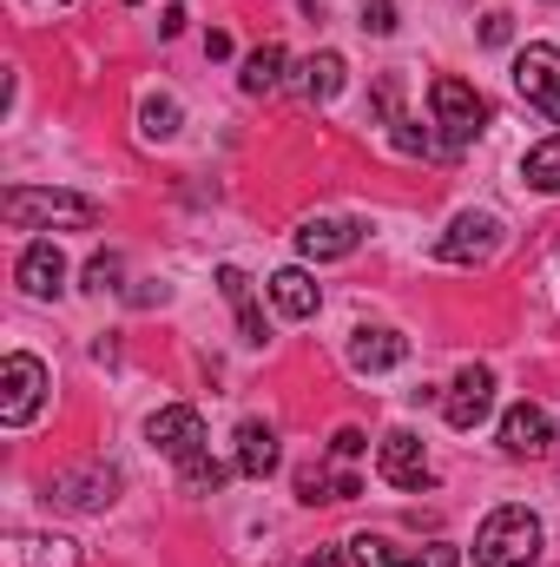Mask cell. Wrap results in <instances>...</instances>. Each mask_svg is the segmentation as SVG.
I'll return each instance as SVG.
<instances>
[{
	"instance_id": "6da1fadb",
	"label": "cell",
	"mask_w": 560,
	"mask_h": 567,
	"mask_svg": "<svg viewBox=\"0 0 560 567\" xmlns=\"http://www.w3.org/2000/svg\"><path fill=\"white\" fill-rule=\"evenodd\" d=\"M541 561V515L508 502L475 528V567H535Z\"/></svg>"
},
{
	"instance_id": "7a4b0ae2",
	"label": "cell",
	"mask_w": 560,
	"mask_h": 567,
	"mask_svg": "<svg viewBox=\"0 0 560 567\" xmlns=\"http://www.w3.org/2000/svg\"><path fill=\"white\" fill-rule=\"evenodd\" d=\"M0 212H7L13 231H40V225H73V231H86V225H100V205H93V198H80V192H33V185H13V192L0 198Z\"/></svg>"
},
{
	"instance_id": "3957f363",
	"label": "cell",
	"mask_w": 560,
	"mask_h": 567,
	"mask_svg": "<svg viewBox=\"0 0 560 567\" xmlns=\"http://www.w3.org/2000/svg\"><path fill=\"white\" fill-rule=\"evenodd\" d=\"M428 113H435V126H442V145H448V152H462V145L488 126V100H481L468 80H455V73H442V80L428 86Z\"/></svg>"
},
{
	"instance_id": "277c9868",
	"label": "cell",
	"mask_w": 560,
	"mask_h": 567,
	"mask_svg": "<svg viewBox=\"0 0 560 567\" xmlns=\"http://www.w3.org/2000/svg\"><path fill=\"white\" fill-rule=\"evenodd\" d=\"M40 403H46V363L40 357H27V350H13L7 363H0V423L20 429L40 416Z\"/></svg>"
},
{
	"instance_id": "5b68a950",
	"label": "cell",
	"mask_w": 560,
	"mask_h": 567,
	"mask_svg": "<svg viewBox=\"0 0 560 567\" xmlns=\"http://www.w3.org/2000/svg\"><path fill=\"white\" fill-rule=\"evenodd\" d=\"M501 238H508V231H501L495 212H462V218L435 238V258H442V265H488V258L501 251Z\"/></svg>"
},
{
	"instance_id": "8992f818",
	"label": "cell",
	"mask_w": 560,
	"mask_h": 567,
	"mask_svg": "<svg viewBox=\"0 0 560 567\" xmlns=\"http://www.w3.org/2000/svg\"><path fill=\"white\" fill-rule=\"evenodd\" d=\"M515 93L560 126V47H521L515 53Z\"/></svg>"
},
{
	"instance_id": "52a82bcc",
	"label": "cell",
	"mask_w": 560,
	"mask_h": 567,
	"mask_svg": "<svg viewBox=\"0 0 560 567\" xmlns=\"http://www.w3.org/2000/svg\"><path fill=\"white\" fill-rule=\"evenodd\" d=\"M350 555H356V567H462V555L448 548V542H428V548H396L390 535H356L350 542Z\"/></svg>"
},
{
	"instance_id": "ba28073f",
	"label": "cell",
	"mask_w": 560,
	"mask_h": 567,
	"mask_svg": "<svg viewBox=\"0 0 560 567\" xmlns=\"http://www.w3.org/2000/svg\"><path fill=\"white\" fill-rule=\"evenodd\" d=\"M145 442L158 455H172V462H191V455H205V416L191 403H172V410H158L145 423Z\"/></svg>"
},
{
	"instance_id": "9c48e42d",
	"label": "cell",
	"mask_w": 560,
	"mask_h": 567,
	"mask_svg": "<svg viewBox=\"0 0 560 567\" xmlns=\"http://www.w3.org/2000/svg\"><path fill=\"white\" fill-rule=\"evenodd\" d=\"M488 410H495V370L468 363V370L448 383V396H442V416H448V429H475Z\"/></svg>"
},
{
	"instance_id": "30bf717a",
	"label": "cell",
	"mask_w": 560,
	"mask_h": 567,
	"mask_svg": "<svg viewBox=\"0 0 560 567\" xmlns=\"http://www.w3.org/2000/svg\"><path fill=\"white\" fill-rule=\"evenodd\" d=\"M376 468H383V482H390V488H428V449H422L416 429H390V435H383Z\"/></svg>"
},
{
	"instance_id": "8fae6325",
	"label": "cell",
	"mask_w": 560,
	"mask_h": 567,
	"mask_svg": "<svg viewBox=\"0 0 560 567\" xmlns=\"http://www.w3.org/2000/svg\"><path fill=\"white\" fill-rule=\"evenodd\" d=\"M363 245V225L356 218H310L303 231H297V251L310 258V265H330V258H350Z\"/></svg>"
},
{
	"instance_id": "7c38bea8",
	"label": "cell",
	"mask_w": 560,
	"mask_h": 567,
	"mask_svg": "<svg viewBox=\"0 0 560 567\" xmlns=\"http://www.w3.org/2000/svg\"><path fill=\"white\" fill-rule=\"evenodd\" d=\"M113 488H120V475H113L106 462H86V468L53 475V502H60V508H106Z\"/></svg>"
},
{
	"instance_id": "4fadbf2b",
	"label": "cell",
	"mask_w": 560,
	"mask_h": 567,
	"mask_svg": "<svg viewBox=\"0 0 560 567\" xmlns=\"http://www.w3.org/2000/svg\"><path fill=\"white\" fill-rule=\"evenodd\" d=\"M501 449H508V455H548V449H554V416H548L541 403H515V410L501 416Z\"/></svg>"
},
{
	"instance_id": "5bb4252c",
	"label": "cell",
	"mask_w": 560,
	"mask_h": 567,
	"mask_svg": "<svg viewBox=\"0 0 560 567\" xmlns=\"http://www.w3.org/2000/svg\"><path fill=\"white\" fill-rule=\"evenodd\" d=\"M409 357V337H396V330H350V370L356 377H383V370H396Z\"/></svg>"
},
{
	"instance_id": "9a60e30c",
	"label": "cell",
	"mask_w": 560,
	"mask_h": 567,
	"mask_svg": "<svg viewBox=\"0 0 560 567\" xmlns=\"http://www.w3.org/2000/svg\"><path fill=\"white\" fill-rule=\"evenodd\" d=\"M13 278H20L27 297H60V290H66V258H60V245H53V238L27 245L20 265H13Z\"/></svg>"
},
{
	"instance_id": "2e32d148",
	"label": "cell",
	"mask_w": 560,
	"mask_h": 567,
	"mask_svg": "<svg viewBox=\"0 0 560 567\" xmlns=\"http://www.w3.org/2000/svg\"><path fill=\"white\" fill-rule=\"evenodd\" d=\"M0 561H7V567H73V561H80V548H73V542H60V535H7Z\"/></svg>"
},
{
	"instance_id": "e0dca14e",
	"label": "cell",
	"mask_w": 560,
	"mask_h": 567,
	"mask_svg": "<svg viewBox=\"0 0 560 567\" xmlns=\"http://www.w3.org/2000/svg\"><path fill=\"white\" fill-rule=\"evenodd\" d=\"M363 495V482L350 475V468H330V462H310V468H297V502H356Z\"/></svg>"
},
{
	"instance_id": "ac0fdd59",
	"label": "cell",
	"mask_w": 560,
	"mask_h": 567,
	"mask_svg": "<svg viewBox=\"0 0 560 567\" xmlns=\"http://www.w3.org/2000/svg\"><path fill=\"white\" fill-rule=\"evenodd\" d=\"M218 290H225L231 310H238V337H245L251 350H265V317H258V303H251V278H245L238 265H218Z\"/></svg>"
},
{
	"instance_id": "d6986e66",
	"label": "cell",
	"mask_w": 560,
	"mask_h": 567,
	"mask_svg": "<svg viewBox=\"0 0 560 567\" xmlns=\"http://www.w3.org/2000/svg\"><path fill=\"white\" fill-rule=\"evenodd\" d=\"M278 468V429L271 423H238V475L265 482Z\"/></svg>"
},
{
	"instance_id": "ffe728a7",
	"label": "cell",
	"mask_w": 560,
	"mask_h": 567,
	"mask_svg": "<svg viewBox=\"0 0 560 567\" xmlns=\"http://www.w3.org/2000/svg\"><path fill=\"white\" fill-rule=\"evenodd\" d=\"M271 303H278L283 317H297V323H303V317H317V310H323V290L310 284V271H297V265H290V271L271 278Z\"/></svg>"
},
{
	"instance_id": "44dd1931",
	"label": "cell",
	"mask_w": 560,
	"mask_h": 567,
	"mask_svg": "<svg viewBox=\"0 0 560 567\" xmlns=\"http://www.w3.org/2000/svg\"><path fill=\"white\" fill-rule=\"evenodd\" d=\"M343 73H350L343 53H310V60H303V100H310V106H330V100L343 93Z\"/></svg>"
},
{
	"instance_id": "7402d4cb",
	"label": "cell",
	"mask_w": 560,
	"mask_h": 567,
	"mask_svg": "<svg viewBox=\"0 0 560 567\" xmlns=\"http://www.w3.org/2000/svg\"><path fill=\"white\" fill-rule=\"evenodd\" d=\"M521 178H528L535 192H560V133H554V140H541V145H528Z\"/></svg>"
},
{
	"instance_id": "603a6c76",
	"label": "cell",
	"mask_w": 560,
	"mask_h": 567,
	"mask_svg": "<svg viewBox=\"0 0 560 567\" xmlns=\"http://www.w3.org/2000/svg\"><path fill=\"white\" fill-rule=\"evenodd\" d=\"M238 80H245V93H271V86L283 80V47H278V40H265V47L245 60V73H238Z\"/></svg>"
},
{
	"instance_id": "cb8c5ba5",
	"label": "cell",
	"mask_w": 560,
	"mask_h": 567,
	"mask_svg": "<svg viewBox=\"0 0 560 567\" xmlns=\"http://www.w3.org/2000/svg\"><path fill=\"white\" fill-rule=\"evenodd\" d=\"M178 120H185V113H178V100H165V93H152V100H145L139 106V133L145 140H178Z\"/></svg>"
},
{
	"instance_id": "d4e9b609",
	"label": "cell",
	"mask_w": 560,
	"mask_h": 567,
	"mask_svg": "<svg viewBox=\"0 0 560 567\" xmlns=\"http://www.w3.org/2000/svg\"><path fill=\"white\" fill-rule=\"evenodd\" d=\"M178 475H185V488H191V495H218V488H225V462H211V455L178 462Z\"/></svg>"
},
{
	"instance_id": "484cf974",
	"label": "cell",
	"mask_w": 560,
	"mask_h": 567,
	"mask_svg": "<svg viewBox=\"0 0 560 567\" xmlns=\"http://www.w3.org/2000/svg\"><path fill=\"white\" fill-rule=\"evenodd\" d=\"M86 290H100V297H106V290H120V258H113V251L86 265Z\"/></svg>"
},
{
	"instance_id": "4316f807",
	"label": "cell",
	"mask_w": 560,
	"mask_h": 567,
	"mask_svg": "<svg viewBox=\"0 0 560 567\" xmlns=\"http://www.w3.org/2000/svg\"><path fill=\"white\" fill-rule=\"evenodd\" d=\"M363 33H376V40L396 33V0H370V7H363Z\"/></svg>"
},
{
	"instance_id": "83f0119b",
	"label": "cell",
	"mask_w": 560,
	"mask_h": 567,
	"mask_svg": "<svg viewBox=\"0 0 560 567\" xmlns=\"http://www.w3.org/2000/svg\"><path fill=\"white\" fill-rule=\"evenodd\" d=\"M396 100H403V80H396V73H383V86H376V120H390V126H396V120H403V113H396Z\"/></svg>"
},
{
	"instance_id": "f1b7e54d",
	"label": "cell",
	"mask_w": 560,
	"mask_h": 567,
	"mask_svg": "<svg viewBox=\"0 0 560 567\" xmlns=\"http://www.w3.org/2000/svg\"><path fill=\"white\" fill-rule=\"evenodd\" d=\"M363 449H370V435H363V429H336V435H330V455H336V462H356Z\"/></svg>"
},
{
	"instance_id": "f546056e",
	"label": "cell",
	"mask_w": 560,
	"mask_h": 567,
	"mask_svg": "<svg viewBox=\"0 0 560 567\" xmlns=\"http://www.w3.org/2000/svg\"><path fill=\"white\" fill-rule=\"evenodd\" d=\"M396 152H435L428 126H416V120H396Z\"/></svg>"
},
{
	"instance_id": "4dcf8cb0",
	"label": "cell",
	"mask_w": 560,
	"mask_h": 567,
	"mask_svg": "<svg viewBox=\"0 0 560 567\" xmlns=\"http://www.w3.org/2000/svg\"><path fill=\"white\" fill-rule=\"evenodd\" d=\"M481 40H488V47H508V40H515V20H508V13H488V20H481Z\"/></svg>"
},
{
	"instance_id": "1f68e13d",
	"label": "cell",
	"mask_w": 560,
	"mask_h": 567,
	"mask_svg": "<svg viewBox=\"0 0 560 567\" xmlns=\"http://www.w3.org/2000/svg\"><path fill=\"white\" fill-rule=\"evenodd\" d=\"M185 20H191L185 7H165V13H158V33H165V40H178V33H185Z\"/></svg>"
},
{
	"instance_id": "d6a6232c",
	"label": "cell",
	"mask_w": 560,
	"mask_h": 567,
	"mask_svg": "<svg viewBox=\"0 0 560 567\" xmlns=\"http://www.w3.org/2000/svg\"><path fill=\"white\" fill-rule=\"evenodd\" d=\"M303 567H356V555H343V548H317Z\"/></svg>"
},
{
	"instance_id": "836d02e7",
	"label": "cell",
	"mask_w": 560,
	"mask_h": 567,
	"mask_svg": "<svg viewBox=\"0 0 560 567\" xmlns=\"http://www.w3.org/2000/svg\"><path fill=\"white\" fill-rule=\"evenodd\" d=\"M205 53L211 60H231V33H205Z\"/></svg>"
},
{
	"instance_id": "e575fe53",
	"label": "cell",
	"mask_w": 560,
	"mask_h": 567,
	"mask_svg": "<svg viewBox=\"0 0 560 567\" xmlns=\"http://www.w3.org/2000/svg\"><path fill=\"white\" fill-rule=\"evenodd\" d=\"M126 7H139V0H126Z\"/></svg>"
},
{
	"instance_id": "d590c367",
	"label": "cell",
	"mask_w": 560,
	"mask_h": 567,
	"mask_svg": "<svg viewBox=\"0 0 560 567\" xmlns=\"http://www.w3.org/2000/svg\"><path fill=\"white\" fill-rule=\"evenodd\" d=\"M60 7H66V0H60Z\"/></svg>"
}]
</instances>
